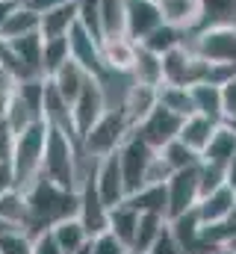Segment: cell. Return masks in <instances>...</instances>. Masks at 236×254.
<instances>
[{
	"mask_svg": "<svg viewBox=\"0 0 236 254\" xmlns=\"http://www.w3.org/2000/svg\"><path fill=\"white\" fill-rule=\"evenodd\" d=\"M24 192L27 201V222H24V234L33 240L45 231H51L57 222L77 216L80 210V195L77 190L59 187L54 181H48L45 175H39Z\"/></svg>",
	"mask_w": 236,
	"mask_h": 254,
	"instance_id": "6da1fadb",
	"label": "cell"
},
{
	"mask_svg": "<svg viewBox=\"0 0 236 254\" xmlns=\"http://www.w3.org/2000/svg\"><path fill=\"white\" fill-rule=\"evenodd\" d=\"M45 136H48V122H33L15 133L12 142V175H15V190H27L39 172H42V154H45Z\"/></svg>",
	"mask_w": 236,
	"mask_h": 254,
	"instance_id": "7a4b0ae2",
	"label": "cell"
},
{
	"mask_svg": "<svg viewBox=\"0 0 236 254\" xmlns=\"http://www.w3.org/2000/svg\"><path fill=\"white\" fill-rule=\"evenodd\" d=\"M133 125L121 110H104V116L80 136V154L89 160H101L107 154L118 151V145L130 136Z\"/></svg>",
	"mask_w": 236,
	"mask_h": 254,
	"instance_id": "3957f363",
	"label": "cell"
},
{
	"mask_svg": "<svg viewBox=\"0 0 236 254\" xmlns=\"http://www.w3.org/2000/svg\"><path fill=\"white\" fill-rule=\"evenodd\" d=\"M192 54H198L207 63L236 65V24H219V27H204L189 36Z\"/></svg>",
	"mask_w": 236,
	"mask_h": 254,
	"instance_id": "277c9868",
	"label": "cell"
},
{
	"mask_svg": "<svg viewBox=\"0 0 236 254\" xmlns=\"http://www.w3.org/2000/svg\"><path fill=\"white\" fill-rule=\"evenodd\" d=\"M118 166H121V175H124V190L127 195H133L136 190L145 187V172H148V163L154 160V148L148 142H142L133 130L130 136L118 145Z\"/></svg>",
	"mask_w": 236,
	"mask_h": 254,
	"instance_id": "5b68a950",
	"label": "cell"
},
{
	"mask_svg": "<svg viewBox=\"0 0 236 254\" xmlns=\"http://www.w3.org/2000/svg\"><path fill=\"white\" fill-rule=\"evenodd\" d=\"M180 125H183V119L180 116H175L172 110H166V107H154L139 125L133 127V133L142 139V142H148L154 151H160L166 142H172V139H177V133H180Z\"/></svg>",
	"mask_w": 236,
	"mask_h": 254,
	"instance_id": "8992f818",
	"label": "cell"
},
{
	"mask_svg": "<svg viewBox=\"0 0 236 254\" xmlns=\"http://www.w3.org/2000/svg\"><path fill=\"white\" fill-rule=\"evenodd\" d=\"M201 198L198 190V166L195 169H183V172H172V178L166 181V219H175L180 213L192 210Z\"/></svg>",
	"mask_w": 236,
	"mask_h": 254,
	"instance_id": "52a82bcc",
	"label": "cell"
},
{
	"mask_svg": "<svg viewBox=\"0 0 236 254\" xmlns=\"http://www.w3.org/2000/svg\"><path fill=\"white\" fill-rule=\"evenodd\" d=\"M160 24H163V12L157 0H124V36L130 42L139 45Z\"/></svg>",
	"mask_w": 236,
	"mask_h": 254,
	"instance_id": "ba28073f",
	"label": "cell"
},
{
	"mask_svg": "<svg viewBox=\"0 0 236 254\" xmlns=\"http://www.w3.org/2000/svg\"><path fill=\"white\" fill-rule=\"evenodd\" d=\"M104 110H107V104H104L101 86H98L95 77H89V83L83 86V92H80V95L74 98V104H71V125H74L77 139L104 116Z\"/></svg>",
	"mask_w": 236,
	"mask_h": 254,
	"instance_id": "9c48e42d",
	"label": "cell"
},
{
	"mask_svg": "<svg viewBox=\"0 0 236 254\" xmlns=\"http://www.w3.org/2000/svg\"><path fill=\"white\" fill-rule=\"evenodd\" d=\"M95 187H98V195L107 207H116L127 198V190H124V175H121V166H118V154H107L101 160H95Z\"/></svg>",
	"mask_w": 236,
	"mask_h": 254,
	"instance_id": "30bf717a",
	"label": "cell"
},
{
	"mask_svg": "<svg viewBox=\"0 0 236 254\" xmlns=\"http://www.w3.org/2000/svg\"><path fill=\"white\" fill-rule=\"evenodd\" d=\"M68 51H71V60L77 65H83L92 77L104 68V63H101V39H95L80 24H74L68 30Z\"/></svg>",
	"mask_w": 236,
	"mask_h": 254,
	"instance_id": "8fae6325",
	"label": "cell"
},
{
	"mask_svg": "<svg viewBox=\"0 0 236 254\" xmlns=\"http://www.w3.org/2000/svg\"><path fill=\"white\" fill-rule=\"evenodd\" d=\"M89 71L83 68V65H77L74 60H68V63L62 65V68H57L51 77H45L54 89H57V95L65 101V104H74V98L83 92V86L89 83Z\"/></svg>",
	"mask_w": 236,
	"mask_h": 254,
	"instance_id": "7c38bea8",
	"label": "cell"
},
{
	"mask_svg": "<svg viewBox=\"0 0 236 254\" xmlns=\"http://www.w3.org/2000/svg\"><path fill=\"white\" fill-rule=\"evenodd\" d=\"M6 42H9V39H6ZM9 45H12V51H15L18 71H21L18 80L45 77V74H42V36H39V33H30V36H24V39H12Z\"/></svg>",
	"mask_w": 236,
	"mask_h": 254,
	"instance_id": "4fadbf2b",
	"label": "cell"
},
{
	"mask_svg": "<svg viewBox=\"0 0 236 254\" xmlns=\"http://www.w3.org/2000/svg\"><path fill=\"white\" fill-rule=\"evenodd\" d=\"M236 204V190H231L228 184L213 190L210 195H204L198 204H195V213L201 219V225H210V222H222V219H231Z\"/></svg>",
	"mask_w": 236,
	"mask_h": 254,
	"instance_id": "5bb4252c",
	"label": "cell"
},
{
	"mask_svg": "<svg viewBox=\"0 0 236 254\" xmlns=\"http://www.w3.org/2000/svg\"><path fill=\"white\" fill-rule=\"evenodd\" d=\"M222 125V122H216V119H210V116H201V113H192V116H186L183 119V125H180V133H177V139L183 142V145H189L192 151H204L207 148V142L213 139V133H216V127Z\"/></svg>",
	"mask_w": 236,
	"mask_h": 254,
	"instance_id": "9a60e30c",
	"label": "cell"
},
{
	"mask_svg": "<svg viewBox=\"0 0 236 254\" xmlns=\"http://www.w3.org/2000/svg\"><path fill=\"white\" fill-rule=\"evenodd\" d=\"M77 24V0L65 3V6H54L48 12H39V36L42 39H59L68 36V30Z\"/></svg>",
	"mask_w": 236,
	"mask_h": 254,
	"instance_id": "2e32d148",
	"label": "cell"
},
{
	"mask_svg": "<svg viewBox=\"0 0 236 254\" xmlns=\"http://www.w3.org/2000/svg\"><path fill=\"white\" fill-rule=\"evenodd\" d=\"M130 77H133V83H139V86H154V89H157V86L163 83V60H160V54H154V51L136 45L133 63H130Z\"/></svg>",
	"mask_w": 236,
	"mask_h": 254,
	"instance_id": "e0dca14e",
	"label": "cell"
},
{
	"mask_svg": "<svg viewBox=\"0 0 236 254\" xmlns=\"http://www.w3.org/2000/svg\"><path fill=\"white\" fill-rule=\"evenodd\" d=\"M236 157V133L231 130V127L222 125L216 127V133H213V139L207 142V148L201 151V160L204 163H213V166H228L231 160Z\"/></svg>",
	"mask_w": 236,
	"mask_h": 254,
	"instance_id": "ac0fdd59",
	"label": "cell"
},
{
	"mask_svg": "<svg viewBox=\"0 0 236 254\" xmlns=\"http://www.w3.org/2000/svg\"><path fill=\"white\" fill-rule=\"evenodd\" d=\"M30 33H39V12L36 9H30L24 0L9 12V18L3 21V27H0V39H24V36H30Z\"/></svg>",
	"mask_w": 236,
	"mask_h": 254,
	"instance_id": "d6986e66",
	"label": "cell"
},
{
	"mask_svg": "<svg viewBox=\"0 0 236 254\" xmlns=\"http://www.w3.org/2000/svg\"><path fill=\"white\" fill-rule=\"evenodd\" d=\"M136 225H139V213H136L127 201H121V204H116V207L107 210V231H110L116 240H121L127 249L133 246Z\"/></svg>",
	"mask_w": 236,
	"mask_h": 254,
	"instance_id": "ffe728a7",
	"label": "cell"
},
{
	"mask_svg": "<svg viewBox=\"0 0 236 254\" xmlns=\"http://www.w3.org/2000/svg\"><path fill=\"white\" fill-rule=\"evenodd\" d=\"M154 107H157V89H154V86H139V83H133L130 92H127V98H124V104H121V113L127 116L130 125L136 127Z\"/></svg>",
	"mask_w": 236,
	"mask_h": 254,
	"instance_id": "44dd1931",
	"label": "cell"
},
{
	"mask_svg": "<svg viewBox=\"0 0 236 254\" xmlns=\"http://www.w3.org/2000/svg\"><path fill=\"white\" fill-rule=\"evenodd\" d=\"M189 30H183V27H175V24H160L157 30H151L139 45L142 48H148V51H154V54H166V51H172V48H180V45H189Z\"/></svg>",
	"mask_w": 236,
	"mask_h": 254,
	"instance_id": "7402d4cb",
	"label": "cell"
},
{
	"mask_svg": "<svg viewBox=\"0 0 236 254\" xmlns=\"http://www.w3.org/2000/svg\"><path fill=\"white\" fill-rule=\"evenodd\" d=\"M136 54V42H130L127 36H113V39H101V63L104 68H118V71H130Z\"/></svg>",
	"mask_w": 236,
	"mask_h": 254,
	"instance_id": "603a6c76",
	"label": "cell"
},
{
	"mask_svg": "<svg viewBox=\"0 0 236 254\" xmlns=\"http://www.w3.org/2000/svg\"><path fill=\"white\" fill-rule=\"evenodd\" d=\"M219 24H236V0H198V27L195 30L219 27Z\"/></svg>",
	"mask_w": 236,
	"mask_h": 254,
	"instance_id": "cb8c5ba5",
	"label": "cell"
},
{
	"mask_svg": "<svg viewBox=\"0 0 236 254\" xmlns=\"http://www.w3.org/2000/svg\"><path fill=\"white\" fill-rule=\"evenodd\" d=\"M51 237H54V243L59 246V252H62V254L77 252V249H83V246L92 240V237L86 234V228L80 225V219H77V216L57 222V225L51 228Z\"/></svg>",
	"mask_w": 236,
	"mask_h": 254,
	"instance_id": "d4e9b609",
	"label": "cell"
},
{
	"mask_svg": "<svg viewBox=\"0 0 236 254\" xmlns=\"http://www.w3.org/2000/svg\"><path fill=\"white\" fill-rule=\"evenodd\" d=\"M157 6L166 24L183 27L189 33L198 27V0H157Z\"/></svg>",
	"mask_w": 236,
	"mask_h": 254,
	"instance_id": "484cf974",
	"label": "cell"
},
{
	"mask_svg": "<svg viewBox=\"0 0 236 254\" xmlns=\"http://www.w3.org/2000/svg\"><path fill=\"white\" fill-rule=\"evenodd\" d=\"M157 104L172 110L175 116L186 119L195 113V104H192V92L189 86H175V83H160L157 86Z\"/></svg>",
	"mask_w": 236,
	"mask_h": 254,
	"instance_id": "4316f807",
	"label": "cell"
},
{
	"mask_svg": "<svg viewBox=\"0 0 236 254\" xmlns=\"http://www.w3.org/2000/svg\"><path fill=\"white\" fill-rule=\"evenodd\" d=\"M136 213H157L166 216V184H145L142 190H136L133 195L124 198Z\"/></svg>",
	"mask_w": 236,
	"mask_h": 254,
	"instance_id": "83f0119b",
	"label": "cell"
},
{
	"mask_svg": "<svg viewBox=\"0 0 236 254\" xmlns=\"http://www.w3.org/2000/svg\"><path fill=\"white\" fill-rule=\"evenodd\" d=\"M189 92H192L195 113L210 116V119H216V122H225V116H222V92H219L216 83H192Z\"/></svg>",
	"mask_w": 236,
	"mask_h": 254,
	"instance_id": "f1b7e54d",
	"label": "cell"
},
{
	"mask_svg": "<svg viewBox=\"0 0 236 254\" xmlns=\"http://www.w3.org/2000/svg\"><path fill=\"white\" fill-rule=\"evenodd\" d=\"M27 222V201L21 190H9L0 195V228H18L24 231Z\"/></svg>",
	"mask_w": 236,
	"mask_h": 254,
	"instance_id": "f546056e",
	"label": "cell"
},
{
	"mask_svg": "<svg viewBox=\"0 0 236 254\" xmlns=\"http://www.w3.org/2000/svg\"><path fill=\"white\" fill-rule=\"evenodd\" d=\"M160 157H163V163L172 169V172H183V169H195L198 163H201V154L198 151H192L189 145H183L180 139H172V142H166L160 151H157Z\"/></svg>",
	"mask_w": 236,
	"mask_h": 254,
	"instance_id": "4dcf8cb0",
	"label": "cell"
},
{
	"mask_svg": "<svg viewBox=\"0 0 236 254\" xmlns=\"http://www.w3.org/2000/svg\"><path fill=\"white\" fill-rule=\"evenodd\" d=\"M166 216H157V213H139V225H136V234H133V246L130 252H148L154 246V240L160 237V231L166 228Z\"/></svg>",
	"mask_w": 236,
	"mask_h": 254,
	"instance_id": "1f68e13d",
	"label": "cell"
},
{
	"mask_svg": "<svg viewBox=\"0 0 236 254\" xmlns=\"http://www.w3.org/2000/svg\"><path fill=\"white\" fill-rule=\"evenodd\" d=\"M71 60V51H68V36H59V39H42V74L51 77L57 68Z\"/></svg>",
	"mask_w": 236,
	"mask_h": 254,
	"instance_id": "d6a6232c",
	"label": "cell"
},
{
	"mask_svg": "<svg viewBox=\"0 0 236 254\" xmlns=\"http://www.w3.org/2000/svg\"><path fill=\"white\" fill-rule=\"evenodd\" d=\"M124 36V0H101V39Z\"/></svg>",
	"mask_w": 236,
	"mask_h": 254,
	"instance_id": "836d02e7",
	"label": "cell"
},
{
	"mask_svg": "<svg viewBox=\"0 0 236 254\" xmlns=\"http://www.w3.org/2000/svg\"><path fill=\"white\" fill-rule=\"evenodd\" d=\"M0 254H33V240L18 228L0 231Z\"/></svg>",
	"mask_w": 236,
	"mask_h": 254,
	"instance_id": "e575fe53",
	"label": "cell"
},
{
	"mask_svg": "<svg viewBox=\"0 0 236 254\" xmlns=\"http://www.w3.org/2000/svg\"><path fill=\"white\" fill-rule=\"evenodd\" d=\"M89 246H92V254H127L130 249L116 240L110 231H101V234H95L92 240H89Z\"/></svg>",
	"mask_w": 236,
	"mask_h": 254,
	"instance_id": "d590c367",
	"label": "cell"
},
{
	"mask_svg": "<svg viewBox=\"0 0 236 254\" xmlns=\"http://www.w3.org/2000/svg\"><path fill=\"white\" fill-rule=\"evenodd\" d=\"M148 254H186V252H183V246L177 243V237L172 234L169 222H166V228L160 231V237L154 240V246L148 249Z\"/></svg>",
	"mask_w": 236,
	"mask_h": 254,
	"instance_id": "8d00e7d4",
	"label": "cell"
},
{
	"mask_svg": "<svg viewBox=\"0 0 236 254\" xmlns=\"http://www.w3.org/2000/svg\"><path fill=\"white\" fill-rule=\"evenodd\" d=\"M219 92H222V116L225 119L236 116V74L219 86Z\"/></svg>",
	"mask_w": 236,
	"mask_h": 254,
	"instance_id": "74e56055",
	"label": "cell"
},
{
	"mask_svg": "<svg viewBox=\"0 0 236 254\" xmlns=\"http://www.w3.org/2000/svg\"><path fill=\"white\" fill-rule=\"evenodd\" d=\"M33 254H62V252H59V246L54 243L51 231H45V234L33 237Z\"/></svg>",
	"mask_w": 236,
	"mask_h": 254,
	"instance_id": "f35d334b",
	"label": "cell"
},
{
	"mask_svg": "<svg viewBox=\"0 0 236 254\" xmlns=\"http://www.w3.org/2000/svg\"><path fill=\"white\" fill-rule=\"evenodd\" d=\"M12 142H15V133L9 130L6 122H0V160H9L12 157Z\"/></svg>",
	"mask_w": 236,
	"mask_h": 254,
	"instance_id": "ab89813d",
	"label": "cell"
},
{
	"mask_svg": "<svg viewBox=\"0 0 236 254\" xmlns=\"http://www.w3.org/2000/svg\"><path fill=\"white\" fill-rule=\"evenodd\" d=\"M15 190V175H12V163L9 160H0V195L3 192Z\"/></svg>",
	"mask_w": 236,
	"mask_h": 254,
	"instance_id": "60d3db41",
	"label": "cell"
},
{
	"mask_svg": "<svg viewBox=\"0 0 236 254\" xmlns=\"http://www.w3.org/2000/svg\"><path fill=\"white\" fill-rule=\"evenodd\" d=\"M30 9H36V12H48V9H54V6H65V3H74V0H24Z\"/></svg>",
	"mask_w": 236,
	"mask_h": 254,
	"instance_id": "b9f144b4",
	"label": "cell"
},
{
	"mask_svg": "<svg viewBox=\"0 0 236 254\" xmlns=\"http://www.w3.org/2000/svg\"><path fill=\"white\" fill-rule=\"evenodd\" d=\"M225 184H228L231 190H236V157L225 166Z\"/></svg>",
	"mask_w": 236,
	"mask_h": 254,
	"instance_id": "7bdbcfd3",
	"label": "cell"
},
{
	"mask_svg": "<svg viewBox=\"0 0 236 254\" xmlns=\"http://www.w3.org/2000/svg\"><path fill=\"white\" fill-rule=\"evenodd\" d=\"M9 95H12V92H9ZM9 95L0 92V122H3V116H6V101H9Z\"/></svg>",
	"mask_w": 236,
	"mask_h": 254,
	"instance_id": "ee69618b",
	"label": "cell"
},
{
	"mask_svg": "<svg viewBox=\"0 0 236 254\" xmlns=\"http://www.w3.org/2000/svg\"><path fill=\"white\" fill-rule=\"evenodd\" d=\"M71 254H92V246H89V243H86V246H83V249H77V252H71Z\"/></svg>",
	"mask_w": 236,
	"mask_h": 254,
	"instance_id": "f6af8a7d",
	"label": "cell"
},
{
	"mask_svg": "<svg viewBox=\"0 0 236 254\" xmlns=\"http://www.w3.org/2000/svg\"><path fill=\"white\" fill-rule=\"evenodd\" d=\"M225 125H228V127H231V130L236 133V116H231V119H225Z\"/></svg>",
	"mask_w": 236,
	"mask_h": 254,
	"instance_id": "bcb514c9",
	"label": "cell"
},
{
	"mask_svg": "<svg viewBox=\"0 0 236 254\" xmlns=\"http://www.w3.org/2000/svg\"><path fill=\"white\" fill-rule=\"evenodd\" d=\"M210 254H236L234 249H216V252H210Z\"/></svg>",
	"mask_w": 236,
	"mask_h": 254,
	"instance_id": "7dc6e473",
	"label": "cell"
},
{
	"mask_svg": "<svg viewBox=\"0 0 236 254\" xmlns=\"http://www.w3.org/2000/svg\"><path fill=\"white\" fill-rule=\"evenodd\" d=\"M228 249H234V252H236V237H234V243H231V246H228Z\"/></svg>",
	"mask_w": 236,
	"mask_h": 254,
	"instance_id": "c3c4849f",
	"label": "cell"
},
{
	"mask_svg": "<svg viewBox=\"0 0 236 254\" xmlns=\"http://www.w3.org/2000/svg\"><path fill=\"white\" fill-rule=\"evenodd\" d=\"M231 219H234V222H236V204H234V213H231Z\"/></svg>",
	"mask_w": 236,
	"mask_h": 254,
	"instance_id": "681fc988",
	"label": "cell"
},
{
	"mask_svg": "<svg viewBox=\"0 0 236 254\" xmlns=\"http://www.w3.org/2000/svg\"><path fill=\"white\" fill-rule=\"evenodd\" d=\"M127 254H148V252H127Z\"/></svg>",
	"mask_w": 236,
	"mask_h": 254,
	"instance_id": "f907efd6",
	"label": "cell"
},
{
	"mask_svg": "<svg viewBox=\"0 0 236 254\" xmlns=\"http://www.w3.org/2000/svg\"><path fill=\"white\" fill-rule=\"evenodd\" d=\"M0 231H3V228H0Z\"/></svg>",
	"mask_w": 236,
	"mask_h": 254,
	"instance_id": "816d5d0a",
	"label": "cell"
}]
</instances>
